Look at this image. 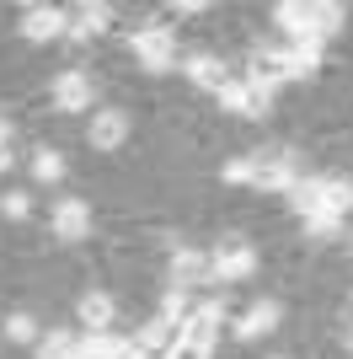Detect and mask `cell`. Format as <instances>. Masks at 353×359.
Masks as SVG:
<instances>
[{"label":"cell","mask_w":353,"mask_h":359,"mask_svg":"<svg viewBox=\"0 0 353 359\" xmlns=\"http://www.w3.org/2000/svg\"><path fill=\"white\" fill-rule=\"evenodd\" d=\"M129 48L139 54L145 70H172L176 65V43H172V27H139L129 38Z\"/></svg>","instance_id":"cell-1"},{"label":"cell","mask_w":353,"mask_h":359,"mask_svg":"<svg viewBox=\"0 0 353 359\" xmlns=\"http://www.w3.org/2000/svg\"><path fill=\"white\" fill-rule=\"evenodd\" d=\"M294 182H300V177H294L289 150H268V156L251 161V188H263V194H289Z\"/></svg>","instance_id":"cell-2"},{"label":"cell","mask_w":353,"mask_h":359,"mask_svg":"<svg viewBox=\"0 0 353 359\" xmlns=\"http://www.w3.org/2000/svg\"><path fill=\"white\" fill-rule=\"evenodd\" d=\"M214 97H220L225 113H241V118H268V113H273V97H263V91L247 86V81H225Z\"/></svg>","instance_id":"cell-3"},{"label":"cell","mask_w":353,"mask_h":359,"mask_svg":"<svg viewBox=\"0 0 353 359\" xmlns=\"http://www.w3.org/2000/svg\"><path fill=\"white\" fill-rule=\"evenodd\" d=\"M209 273H214V279H225V285H235V279H251V273H257V252H251L247 241H225L220 252L209 257Z\"/></svg>","instance_id":"cell-4"},{"label":"cell","mask_w":353,"mask_h":359,"mask_svg":"<svg viewBox=\"0 0 353 359\" xmlns=\"http://www.w3.org/2000/svg\"><path fill=\"white\" fill-rule=\"evenodd\" d=\"M289 81V65H284V48H257L251 54V70H247V86H257L263 97H273V91Z\"/></svg>","instance_id":"cell-5"},{"label":"cell","mask_w":353,"mask_h":359,"mask_svg":"<svg viewBox=\"0 0 353 359\" xmlns=\"http://www.w3.org/2000/svg\"><path fill=\"white\" fill-rule=\"evenodd\" d=\"M59 32H70V16L59 11V6H27L22 11V38L27 43H48Z\"/></svg>","instance_id":"cell-6"},{"label":"cell","mask_w":353,"mask_h":359,"mask_svg":"<svg viewBox=\"0 0 353 359\" xmlns=\"http://www.w3.org/2000/svg\"><path fill=\"white\" fill-rule=\"evenodd\" d=\"M220 322H225V306H220V300H209V306L188 311V322H182V344H193V348H214V332H220Z\"/></svg>","instance_id":"cell-7"},{"label":"cell","mask_w":353,"mask_h":359,"mask_svg":"<svg viewBox=\"0 0 353 359\" xmlns=\"http://www.w3.org/2000/svg\"><path fill=\"white\" fill-rule=\"evenodd\" d=\"M54 236H59V241L91 236V210L81 204V198H59V204H54Z\"/></svg>","instance_id":"cell-8"},{"label":"cell","mask_w":353,"mask_h":359,"mask_svg":"<svg viewBox=\"0 0 353 359\" xmlns=\"http://www.w3.org/2000/svg\"><path fill=\"white\" fill-rule=\"evenodd\" d=\"M86 140H91V150H118L123 140H129V118H123V113H113V107H102V113L91 118Z\"/></svg>","instance_id":"cell-9"},{"label":"cell","mask_w":353,"mask_h":359,"mask_svg":"<svg viewBox=\"0 0 353 359\" xmlns=\"http://www.w3.org/2000/svg\"><path fill=\"white\" fill-rule=\"evenodd\" d=\"M214 273H209V257L204 252H193V247H176L172 252V285L176 290H188V285H209Z\"/></svg>","instance_id":"cell-10"},{"label":"cell","mask_w":353,"mask_h":359,"mask_svg":"<svg viewBox=\"0 0 353 359\" xmlns=\"http://www.w3.org/2000/svg\"><path fill=\"white\" fill-rule=\"evenodd\" d=\"M54 107H59V113H81V107H91V81L81 70H64L54 81Z\"/></svg>","instance_id":"cell-11"},{"label":"cell","mask_w":353,"mask_h":359,"mask_svg":"<svg viewBox=\"0 0 353 359\" xmlns=\"http://www.w3.org/2000/svg\"><path fill=\"white\" fill-rule=\"evenodd\" d=\"M279 300H257V306H251L247 316H241V322H235V338H241V344H251V338H268V332L279 327Z\"/></svg>","instance_id":"cell-12"},{"label":"cell","mask_w":353,"mask_h":359,"mask_svg":"<svg viewBox=\"0 0 353 359\" xmlns=\"http://www.w3.org/2000/svg\"><path fill=\"white\" fill-rule=\"evenodd\" d=\"M113 27V6H102V0H97V6H81V11H75V22H70V38H81V43H91V38H102V32Z\"/></svg>","instance_id":"cell-13"},{"label":"cell","mask_w":353,"mask_h":359,"mask_svg":"<svg viewBox=\"0 0 353 359\" xmlns=\"http://www.w3.org/2000/svg\"><path fill=\"white\" fill-rule=\"evenodd\" d=\"M284 65H289V81H305V75L321 70V38H300V43L284 48Z\"/></svg>","instance_id":"cell-14"},{"label":"cell","mask_w":353,"mask_h":359,"mask_svg":"<svg viewBox=\"0 0 353 359\" xmlns=\"http://www.w3.org/2000/svg\"><path fill=\"white\" fill-rule=\"evenodd\" d=\"M289 204H294V215H300V220L321 215V210H326V177H300V182L289 188Z\"/></svg>","instance_id":"cell-15"},{"label":"cell","mask_w":353,"mask_h":359,"mask_svg":"<svg viewBox=\"0 0 353 359\" xmlns=\"http://www.w3.org/2000/svg\"><path fill=\"white\" fill-rule=\"evenodd\" d=\"M273 22H279V27L289 32L294 43H300V38H316V22H310V6H300V0H279V6H273Z\"/></svg>","instance_id":"cell-16"},{"label":"cell","mask_w":353,"mask_h":359,"mask_svg":"<svg viewBox=\"0 0 353 359\" xmlns=\"http://www.w3.org/2000/svg\"><path fill=\"white\" fill-rule=\"evenodd\" d=\"M182 70H188V81H193V86H204V91H220L225 81H230V75H225V65L214 60V54H193V60L182 65Z\"/></svg>","instance_id":"cell-17"},{"label":"cell","mask_w":353,"mask_h":359,"mask_svg":"<svg viewBox=\"0 0 353 359\" xmlns=\"http://www.w3.org/2000/svg\"><path fill=\"white\" fill-rule=\"evenodd\" d=\"M134 344L145 348V354H161V348H166V354H172V348L182 344V327H176V322H166V316H161V322H145V332H139Z\"/></svg>","instance_id":"cell-18"},{"label":"cell","mask_w":353,"mask_h":359,"mask_svg":"<svg viewBox=\"0 0 353 359\" xmlns=\"http://www.w3.org/2000/svg\"><path fill=\"white\" fill-rule=\"evenodd\" d=\"M81 322H86V332H107V322H113V295L86 290V295H81Z\"/></svg>","instance_id":"cell-19"},{"label":"cell","mask_w":353,"mask_h":359,"mask_svg":"<svg viewBox=\"0 0 353 359\" xmlns=\"http://www.w3.org/2000/svg\"><path fill=\"white\" fill-rule=\"evenodd\" d=\"M81 354L86 359H123L129 354V338H118V332H86V338H81Z\"/></svg>","instance_id":"cell-20"},{"label":"cell","mask_w":353,"mask_h":359,"mask_svg":"<svg viewBox=\"0 0 353 359\" xmlns=\"http://www.w3.org/2000/svg\"><path fill=\"white\" fill-rule=\"evenodd\" d=\"M353 210V182L348 177H326V215H348Z\"/></svg>","instance_id":"cell-21"},{"label":"cell","mask_w":353,"mask_h":359,"mask_svg":"<svg viewBox=\"0 0 353 359\" xmlns=\"http://www.w3.org/2000/svg\"><path fill=\"white\" fill-rule=\"evenodd\" d=\"M342 16H348V11H342L338 0H321V6H310V22H316V38H326V32H338V27H342Z\"/></svg>","instance_id":"cell-22"},{"label":"cell","mask_w":353,"mask_h":359,"mask_svg":"<svg viewBox=\"0 0 353 359\" xmlns=\"http://www.w3.org/2000/svg\"><path fill=\"white\" fill-rule=\"evenodd\" d=\"M32 177H38V182H59V177H64V156L43 145L38 156H32Z\"/></svg>","instance_id":"cell-23"},{"label":"cell","mask_w":353,"mask_h":359,"mask_svg":"<svg viewBox=\"0 0 353 359\" xmlns=\"http://www.w3.org/2000/svg\"><path fill=\"white\" fill-rule=\"evenodd\" d=\"M70 354H75L70 332H48V338H38V359H70Z\"/></svg>","instance_id":"cell-24"},{"label":"cell","mask_w":353,"mask_h":359,"mask_svg":"<svg viewBox=\"0 0 353 359\" xmlns=\"http://www.w3.org/2000/svg\"><path fill=\"white\" fill-rule=\"evenodd\" d=\"M6 338H11V344H38V322H32L27 311L6 316Z\"/></svg>","instance_id":"cell-25"},{"label":"cell","mask_w":353,"mask_h":359,"mask_svg":"<svg viewBox=\"0 0 353 359\" xmlns=\"http://www.w3.org/2000/svg\"><path fill=\"white\" fill-rule=\"evenodd\" d=\"M338 231H342V220H338V215H326V210L305 220V236H316V241H332Z\"/></svg>","instance_id":"cell-26"},{"label":"cell","mask_w":353,"mask_h":359,"mask_svg":"<svg viewBox=\"0 0 353 359\" xmlns=\"http://www.w3.org/2000/svg\"><path fill=\"white\" fill-rule=\"evenodd\" d=\"M0 215H6V220H27V215H32V198L27 194H0Z\"/></svg>","instance_id":"cell-27"},{"label":"cell","mask_w":353,"mask_h":359,"mask_svg":"<svg viewBox=\"0 0 353 359\" xmlns=\"http://www.w3.org/2000/svg\"><path fill=\"white\" fill-rule=\"evenodd\" d=\"M161 316L166 322H176V327H182V316H188V295H182V290H166V300H161Z\"/></svg>","instance_id":"cell-28"},{"label":"cell","mask_w":353,"mask_h":359,"mask_svg":"<svg viewBox=\"0 0 353 359\" xmlns=\"http://www.w3.org/2000/svg\"><path fill=\"white\" fill-rule=\"evenodd\" d=\"M220 177L241 188V182H251V161H225V172H220Z\"/></svg>","instance_id":"cell-29"},{"label":"cell","mask_w":353,"mask_h":359,"mask_svg":"<svg viewBox=\"0 0 353 359\" xmlns=\"http://www.w3.org/2000/svg\"><path fill=\"white\" fill-rule=\"evenodd\" d=\"M166 359H209V348H193V344H176Z\"/></svg>","instance_id":"cell-30"},{"label":"cell","mask_w":353,"mask_h":359,"mask_svg":"<svg viewBox=\"0 0 353 359\" xmlns=\"http://www.w3.org/2000/svg\"><path fill=\"white\" fill-rule=\"evenodd\" d=\"M172 11H176V16H198V11H209V6H204V0H176Z\"/></svg>","instance_id":"cell-31"},{"label":"cell","mask_w":353,"mask_h":359,"mask_svg":"<svg viewBox=\"0 0 353 359\" xmlns=\"http://www.w3.org/2000/svg\"><path fill=\"white\" fill-rule=\"evenodd\" d=\"M6 172H11V150L0 145V177H6Z\"/></svg>","instance_id":"cell-32"},{"label":"cell","mask_w":353,"mask_h":359,"mask_svg":"<svg viewBox=\"0 0 353 359\" xmlns=\"http://www.w3.org/2000/svg\"><path fill=\"white\" fill-rule=\"evenodd\" d=\"M0 145H6V118H0Z\"/></svg>","instance_id":"cell-33"},{"label":"cell","mask_w":353,"mask_h":359,"mask_svg":"<svg viewBox=\"0 0 353 359\" xmlns=\"http://www.w3.org/2000/svg\"><path fill=\"white\" fill-rule=\"evenodd\" d=\"M70 359H86V354H81V344H75V354H70Z\"/></svg>","instance_id":"cell-34"},{"label":"cell","mask_w":353,"mask_h":359,"mask_svg":"<svg viewBox=\"0 0 353 359\" xmlns=\"http://www.w3.org/2000/svg\"><path fill=\"white\" fill-rule=\"evenodd\" d=\"M348 348H353V327H348Z\"/></svg>","instance_id":"cell-35"}]
</instances>
